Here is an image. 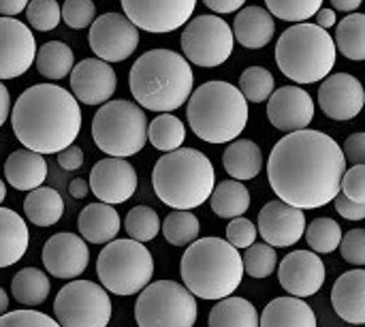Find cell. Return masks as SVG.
I'll return each instance as SVG.
<instances>
[{
  "instance_id": "cell-5",
  "label": "cell",
  "mask_w": 365,
  "mask_h": 327,
  "mask_svg": "<svg viewBox=\"0 0 365 327\" xmlns=\"http://www.w3.org/2000/svg\"><path fill=\"white\" fill-rule=\"evenodd\" d=\"M156 197L173 210L203 206L216 184L212 161L195 148H178L160 156L152 171Z\"/></svg>"
},
{
  "instance_id": "cell-24",
  "label": "cell",
  "mask_w": 365,
  "mask_h": 327,
  "mask_svg": "<svg viewBox=\"0 0 365 327\" xmlns=\"http://www.w3.org/2000/svg\"><path fill=\"white\" fill-rule=\"evenodd\" d=\"M276 32L274 15L263 6H244L233 21V39L248 49L265 47Z\"/></svg>"
},
{
  "instance_id": "cell-53",
  "label": "cell",
  "mask_w": 365,
  "mask_h": 327,
  "mask_svg": "<svg viewBox=\"0 0 365 327\" xmlns=\"http://www.w3.org/2000/svg\"><path fill=\"white\" fill-rule=\"evenodd\" d=\"M314 19H317V26H321V28H325V30H329L331 26L338 24V21H336V11L329 9V6H321V9L314 13Z\"/></svg>"
},
{
  "instance_id": "cell-15",
  "label": "cell",
  "mask_w": 365,
  "mask_h": 327,
  "mask_svg": "<svg viewBox=\"0 0 365 327\" xmlns=\"http://www.w3.org/2000/svg\"><path fill=\"white\" fill-rule=\"evenodd\" d=\"M36 54V41L30 28L15 17H0V79L24 75Z\"/></svg>"
},
{
  "instance_id": "cell-46",
  "label": "cell",
  "mask_w": 365,
  "mask_h": 327,
  "mask_svg": "<svg viewBox=\"0 0 365 327\" xmlns=\"http://www.w3.org/2000/svg\"><path fill=\"white\" fill-rule=\"evenodd\" d=\"M0 327H60L56 319L36 311H13L0 315Z\"/></svg>"
},
{
  "instance_id": "cell-42",
  "label": "cell",
  "mask_w": 365,
  "mask_h": 327,
  "mask_svg": "<svg viewBox=\"0 0 365 327\" xmlns=\"http://www.w3.org/2000/svg\"><path fill=\"white\" fill-rule=\"evenodd\" d=\"M272 15L284 21H306L323 6V0H265Z\"/></svg>"
},
{
  "instance_id": "cell-47",
  "label": "cell",
  "mask_w": 365,
  "mask_h": 327,
  "mask_svg": "<svg viewBox=\"0 0 365 327\" xmlns=\"http://www.w3.org/2000/svg\"><path fill=\"white\" fill-rule=\"evenodd\" d=\"M257 227L255 223H250L248 218L244 216H237V218H231L229 227H227V242L231 246H235L237 251H244L248 248L250 244H255L257 240Z\"/></svg>"
},
{
  "instance_id": "cell-51",
  "label": "cell",
  "mask_w": 365,
  "mask_h": 327,
  "mask_svg": "<svg viewBox=\"0 0 365 327\" xmlns=\"http://www.w3.org/2000/svg\"><path fill=\"white\" fill-rule=\"evenodd\" d=\"M58 156V165L64 169V171H75L83 165V150L75 144L62 148L60 152H56Z\"/></svg>"
},
{
  "instance_id": "cell-25",
  "label": "cell",
  "mask_w": 365,
  "mask_h": 327,
  "mask_svg": "<svg viewBox=\"0 0 365 327\" xmlns=\"http://www.w3.org/2000/svg\"><path fill=\"white\" fill-rule=\"evenodd\" d=\"M4 178L15 191H32L47 178V163L43 154L32 150H15L4 163Z\"/></svg>"
},
{
  "instance_id": "cell-29",
  "label": "cell",
  "mask_w": 365,
  "mask_h": 327,
  "mask_svg": "<svg viewBox=\"0 0 365 327\" xmlns=\"http://www.w3.org/2000/svg\"><path fill=\"white\" fill-rule=\"evenodd\" d=\"M222 167L233 180H255L263 169V154L252 139H235L222 152Z\"/></svg>"
},
{
  "instance_id": "cell-54",
  "label": "cell",
  "mask_w": 365,
  "mask_h": 327,
  "mask_svg": "<svg viewBox=\"0 0 365 327\" xmlns=\"http://www.w3.org/2000/svg\"><path fill=\"white\" fill-rule=\"evenodd\" d=\"M28 0H0V15L2 17H15L26 9Z\"/></svg>"
},
{
  "instance_id": "cell-43",
  "label": "cell",
  "mask_w": 365,
  "mask_h": 327,
  "mask_svg": "<svg viewBox=\"0 0 365 327\" xmlns=\"http://www.w3.org/2000/svg\"><path fill=\"white\" fill-rule=\"evenodd\" d=\"M26 17L34 30L49 32L60 24V6L56 0H28Z\"/></svg>"
},
{
  "instance_id": "cell-10",
  "label": "cell",
  "mask_w": 365,
  "mask_h": 327,
  "mask_svg": "<svg viewBox=\"0 0 365 327\" xmlns=\"http://www.w3.org/2000/svg\"><path fill=\"white\" fill-rule=\"evenodd\" d=\"M195 296L180 283L156 281L139 291L135 321L139 327H195Z\"/></svg>"
},
{
  "instance_id": "cell-3",
  "label": "cell",
  "mask_w": 365,
  "mask_h": 327,
  "mask_svg": "<svg viewBox=\"0 0 365 327\" xmlns=\"http://www.w3.org/2000/svg\"><path fill=\"white\" fill-rule=\"evenodd\" d=\"M192 69L171 49H150L135 60L128 77L130 92L141 109L167 114L180 109L192 92Z\"/></svg>"
},
{
  "instance_id": "cell-39",
  "label": "cell",
  "mask_w": 365,
  "mask_h": 327,
  "mask_svg": "<svg viewBox=\"0 0 365 327\" xmlns=\"http://www.w3.org/2000/svg\"><path fill=\"white\" fill-rule=\"evenodd\" d=\"M124 229L130 236V240L137 242H152L158 231H160V218L154 208L150 206H135L126 218H124Z\"/></svg>"
},
{
  "instance_id": "cell-37",
  "label": "cell",
  "mask_w": 365,
  "mask_h": 327,
  "mask_svg": "<svg viewBox=\"0 0 365 327\" xmlns=\"http://www.w3.org/2000/svg\"><path fill=\"white\" fill-rule=\"evenodd\" d=\"M201 225L190 210H175L163 223V236L173 246H188L199 238Z\"/></svg>"
},
{
  "instance_id": "cell-18",
  "label": "cell",
  "mask_w": 365,
  "mask_h": 327,
  "mask_svg": "<svg viewBox=\"0 0 365 327\" xmlns=\"http://www.w3.org/2000/svg\"><path fill=\"white\" fill-rule=\"evenodd\" d=\"M365 103V92L361 81L349 73L327 75L319 90V105L323 114L331 120L344 122L361 114Z\"/></svg>"
},
{
  "instance_id": "cell-16",
  "label": "cell",
  "mask_w": 365,
  "mask_h": 327,
  "mask_svg": "<svg viewBox=\"0 0 365 327\" xmlns=\"http://www.w3.org/2000/svg\"><path fill=\"white\" fill-rule=\"evenodd\" d=\"M88 186L103 203L118 206L135 195L137 171L126 159L107 156L92 167Z\"/></svg>"
},
{
  "instance_id": "cell-6",
  "label": "cell",
  "mask_w": 365,
  "mask_h": 327,
  "mask_svg": "<svg viewBox=\"0 0 365 327\" xmlns=\"http://www.w3.org/2000/svg\"><path fill=\"white\" fill-rule=\"evenodd\" d=\"M186 103L188 126L207 144H229L248 124V101L227 81H205Z\"/></svg>"
},
{
  "instance_id": "cell-23",
  "label": "cell",
  "mask_w": 365,
  "mask_h": 327,
  "mask_svg": "<svg viewBox=\"0 0 365 327\" xmlns=\"http://www.w3.org/2000/svg\"><path fill=\"white\" fill-rule=\"evenodd\" d=\"M336 315L353 326L365 323V272L364 268L342 274L331 291Z\"/></svg>"
},
{
  "instance_id": "cell-8",
  "label": "cell",
  "mask_w": 365,
  "mask_h": 327,
  "mask_svg": "<svg viewBox=\"0 0 365 327\" xmlns=\"http://www.w3.org/2000/svg\"><path fill=\"white\" fill-rule=\"evenodd\" d=\"M92 139L107 156L128 159L148 144V118L137 103L107 101L92 120Z\"/></svg>"
},
{
  "instance_id": "cell-35",
  "label": "cell",
  "mask_w": 365,
  "mask_h": 327,
  "mask_svg": "<svg viewBox=\"0 0 365 327\" xmlns=\"http://www.w3.org/2000/svg\"><path fill=\"white\" fill-rule=\"evenodd\" d=\"M336 49H340L349 60H365V15L351 13L336 28Z\"/></svg>"
},
{
  "instance_id": "cell-2",
  "label": "cell",
  "mask_w": 365,
  "mask_h": 327,
  "mask_svg": "<svg viewBox=\"0 0 365 327\" xmlns=\"http://www.w3.org/2000/svg\"><path fill=\"white\" fill-rule=\"evenodd\" d=\"M13 133L24 148L38 154H56L75 144L81 131L77 99L53 84H36L19 94L11 107Z\"/></svg>"
},
{
  "instance_id": "cell-44",
  "label": "cell",
  "mask_w": 365,
  "mask_h": 327,
  "mask_svg": "<svg viewBox=\"0 0 365 327\" xmlns=\"http://www.w3.org/2000/svg\"><path fill=\"white\" fill-rule=\"evenodd\" d=\"M94 15L96 4L92 0H64L60 6V19H64V24L75 30L88 28L94 21Z\"/></svg>"
},
{
  "instance_id": "cell-36",
  "label": "cell",
  "mask_w": 365,
  "mask_h": 327,
  "mask_svg": "<svg viewBox=\"0 0 365 327\" xmlns=\"http://www.w3.org/2000/svg\"><path fill=\"white\" fill-rule=\"evenodd\" d=\"M148 139L156 150L171 152V150L182 148V144L186 139V129L180 122V118H175L171 111H167V114L156 116L148 124Z\"/></svg>"
},
{
  "instance_id": "cell-57",
  "label": "cell",
  "mask_w": 365,
  "mask_h": 327,
  "mask_svg": "<svg viewBox=\"0 0 365 327\" xmlns=\"http://www.w3.org/2000/svg\"><path fill=\"white\" fill-rule=\"evenodd\" d=\"M329 2H331V6H334V9H338V11L355 13V11L361 6V2H364V0H329Z\"/></svg>"
},
{
  "instance_id": "cell-20",
  "label": "cell",
  "mask_w": 365,
  "mask_h": 327,
  "mask_svg": "<svg viewBox=\"0 0 365 327\" xmlns=\"http://www.w3.org/2000/svg\"><path fill=\"white\" fill-rule=\"evenodd\" d=\"M278 281L295 298H310L325 285V263L314 251H295L280 261Z\"/></svg>"
},
{
  "instance_id": "cell-41",
  "label": "cell",
  "mask_w": 365,
  "mask_h": 327,
  "mask_svg": "<svg viewBox=\"0 0 365 327\" xmlns=\"http://www.w3.org/2000/svg\"><path fill=\"white\" fill-rule=\"evenodd\" d=\"M244 272L252 278H267L274 274L276 266H278V255L276 248L261 242V244H250L248 248H244Z\"/></svg>"
},
{
  "instance_id": "cell-12",
  "label": "cell",
  "mask_w": 365,
  "mask_h": 327,
  "mask_svg": "<svg viewBox=\"0 0 365 327\" xmlns=\"http://www.w3.org/2000/svg\"><path fill=\"white\" fill-rule=\"evenodd\" d=\"M233 30L218 15H199L186 21L182 32V51L188 62L197 66H220L233 54Z\"/></svg>"
},
{
  "instance_id": "cell-56",
  "label": "cell",
  "mask_w": 365,
  "mask_h": 327,
  "mask_svg": "<svg viewBox=\"0 0 365 327\" xmlns=\"http://www.w3.org/2000/svg\"><path fill=\"white\" fill-rule=\"evenodd\" d=\"M68 193H71V197H73V199H83V197L90 193V186H88V182H86V180L75 178V180L68 184Z\"/></svg>"
},
{
  "instance_id": "cell-7",
  "label": "cell",
  "mask_w": 365,
  "mask_h": 327,
  "mask_svg": "<svg viewBox=\"0 0 365 327\" xmlns=\"http://www.w3.org/2000/svg\"><path fill=\"white\" fill-rule=\"evenodd\" d=\"M338 49L331 34L317 24H295L276 43V62L295 84L325 79L336 66Z\"/></svg>"
},
{
  "instance_id": "cell-1",
  "label": "cell",
  "mask_w": 365,
  "mask_h": 327,
  "mask_svg": "<svg viewBox=\"0 0 365 327\" xmlns=\"http://www.w3.org/2000/svg\"><path fill=\"white\" fill-rule=\"evenodd\" d=\"M346 161L340 144L321 131H293L282 137L267 161L272 191L299 210L323 208L340 193Z\"/></svg>"
},
{
  "instance_id": "cell-58",
  "label": "cell",
  "mask_w": 365,
  "mask_h": 327,
  "mask_svg": "<svg viewBox=\"0 0 365 327\" xmlns=\"http://www.w3.org/2000/svg\"><path fill=\"white\" fill-rule=\"evenodd\" d=\"M9 311V298H6V291L0 287V315H4Z\"/></svg>"
},
{
  "instance_id": "cell-45",
  "label": "cell",
  "mask_w": 365,
  "mask_h": 327,
  "mask_svg": "<svg viewBox=\"0 0 365 327\" xmlns=\"http://www.w3.org/2000/svg\"><path fill=\"white\" fill-rule=\"evenodd\" d=\"M340 253L342 257L357 266V268H364L365 266V231L364 229H351L349 233H342V240H340Z\"/></svg>"
},
{
  "instance_id": "cell-17",
  "label": "cell",
  "mask_w": 365,
  "mask_h": 327,
  "mask_svg": "<svg viewBox=\"0 0 365 327\" xmlns=\"http://www.w3.org/2000/svg\"><path fill=\"white\" fill-rule=\"evenodd\" d=\"M306 229V214L304 210L284 203L282 199H274L265 203L259 212V227L257 233L263 238L265 244L274 248H287L302 240Z\"/></svg>"
},
{
  "instance_id": "cell-50",
  "label": "cell",
  "mask_w": 365,
  "mask_h": 327,
  "mask_svg": "<svg viewBox=\"0 0 365 327\" xmlns=\"http://www.w3.org/2000/svg\"><path fill=\"white\" fill-rule=\"evenodd\" d=\"M344 161L353 165H364L365 163V133H355L344 141L342 148Z\"/></svg>"
},
{
  "instance_id": "cell-28",
  "label": "cell",
  "mask_w": 365,
  "mask_h": 327,
  "mask_svg": "<svg viewBox=\"0 0 365 327\" xmlns=\"http://www.w3.org/2000/svg\"><path fill=\"white\" fill-rule=\"evenodd\" d=\"M30 231L24 218L11 208H0V268L15 266L28 251Z\"/></svg>"
},
{
  "instance_id": "cell-19",
  "label": "cell",
  "mask_w": 365,
  "mask_h": 327,
  "mask_svg": "<svg viewBox=\"0 0 365 327\" xmlns=\"http://www.w3.org/2000/svg\"><path fill=\"white\" fill-rule=\"evenodd\" d=\"M71 94L83 105H103L107 103L115 88L118 77L109 62L101 58H86L71 69Z\"/></svg>"
},
{
  "instance_id": "cell-55",
  "label": "cell",
  "mask_w": 365,
  "mask_h": 327,
  "mask_svg": "<svg viewBox=\"0 0 365 327\" xmlns=\"http://www.w3.org/2000/svg\"><path fill=\"white\" fill-rule=\"evenodd\" d=\"M9 114H11V94L6 90V86L0 81V126L6 122Z\"/></svg>"
},
{
  "instance_id": "cell-11",
  "label": "cell",
  "mask_w": 365,
  "mask_h": 327,
  "mask_svg": "<svg viewBox=\"0 0 365 327\" xmlns=\"http://www.w3.org/2000/svg\"><path fill=\"white\" fill-rule=\"evenodd\" d=\"M111 313L109 293L90 281L64 285L53 300V315L60 327H107Z\"/></svg>"
},
{
  "instance_id": "cell-33",
  "label": "cell",
  "mask_w": 365,
  "mask_h": 327,
  "mask_svg": "<svg viewBox=\"0 0 365 327\" xmlns=\"http://www.w3.org/2000/svg\"><path fill=\"white\" fill-rule=\"evenodd\" d=\"M34 62L36 69L43 77L47 79H64L73 64H75V56L73 49L62 43V41H47L43 43L36 54H34Z\"/></svg>"
},
{
  "instance_id": "cell-52",
  "label": "cell",
  "mask_w": 365,
  "mask_h": 327,
  "mask_svg": "<svg viewBox=\"0 0 365 327\" xmlns=\"http://www.w3.org/2000/svg\"><path fill=\"white\" fill-rule=\"evenodd\" d=\"M203 4L214 13H235L240 6L246 4V0H203Z\"/></svg>"
},
{
  "instance_id": "cell-34",
  "label": "cell",
  "mask_w": 365,
  "mask_h": 327,
  "mask_svg": "<svg viewBox=\"0 0 365 327\" xmlns=\"http://www.w3.org/2000/svg\"><path fill=\"white\" fill-rule=\"evenodd\" d=\"M49 289H51L49 278L41 270H36V268H24V270H19L13 276V283H11L13 298L21 306H28V308L41 306L47 300Z\"/></svg>"
},
{
  "instance_id": "cell-26",
  "label": "cell",
  "mask_w": 365,
  "mask_h": 327,
  "mask_svg": "<svg viewBox=\"0 0 365 327\" xmlns=\"http://www.w3.org/2000/svg\"><path fill=\"white\" fill-rule=\"evenodd\" d=\"M120 214L109 203H90L81 210L77 227L86 242L107 244L120 233Z\"/></svg>"
},
{
  "instance_id": "cell-13",
  "label": "cell",
  "mask_w": 365,
  "mask_h": 327,
  "mask_svg": "<svg viewBox=\"0 0 365 327\" xmlns=\"http://www.w3.org/2000/svg\"><path fill=\"white\" fill-rule=\"evenodd\" d=\"M88 43L96 58L105 62H122L139 45V28L122 13H105L90 24Z\"/></svg>"
},
{
  "instance_id": "cell-31",
  "label": "cell",
  "mask_w": 365,
  "mask_h": 327,
  "mask_svg": "<svg viewBox=\"0 0 365 327\" xmlns=\"http://www.w3.org/2000/svg\"><path fill=\"white\" fill-rule=\"evenodd\" d=\"M210 327H259V313L244 298H222L207 317Z\"/></svg>"
},
{
  "instance_id": "cell-40",
  "label": "cell",
  "mask_w": 365,
  "mask_h": 327,
  "mask_svg": "<svg viewBox=\"0 0 365 327\" xmlns=\"http://www.w3.org/2000/svg\"><path fill=\"white\" fill-rule=\"evenodd\" d=\"M240 92L250 103H263L274 92V75L263 66H248L240 75Z\"/></svg>"
},
{
  "instance_id": "cell-21",
  "label": "cell",
  "mask_w": 365,
  "mask_h": 327,
  "mask_svg": "<svg viewBox=\"0 0 365 327\" xmlns=\"http://www.w3.org/2000/svg\"><path fill=\"white\" fill-rule=\"evenodd\" d=\"M267 101V118L278 131H302L310 126L314 118V101L299 86H282L274 90Z\"/></svg>"
},
{
  "instance_id": "cell-14",
  "label": "cell",
  "mask_w": 365,
  "mask_h": 327,
  "mask_svg": "<svg viewBox=\"0 0 365 327\" xmlns=\"http://www.w3.org/2000/svg\"><path fill=\"white\" fill-rule=\"evenodd\" d=\"M124 15L145 32H173L195 13L197 0H120Z\"/></svg>"
},
{
  "instance_id": "cell-38",
  "label": "cell",
  "mask_w": 365,
  "mask_h": 327,
  "mask_svg": "<svg viewBox=\"0 0 365 327\" xmlns=\"http://www.w3.org/2000/svg\"><path fill=\"white\" fill-rule=\"evenodd\" d=\"M304 233H306L308 246L314 253H321V255L334 253L340 246V240H342V227L336 221L325 218V216L314 218L310 225H306Z\"/></svg>"
},
{
  "instance_id": "cell-48",
  "label": "cell",
  "mask_w": 365,
  "mask_h": 327,
  "mask_svg": "<svg viewBox=\"0 0 365 327\" xmlns=\"http://www.w3.org/2000/svg\"><path fill=\"white\" fill-rule=\"evenodd\" d=\"M340 193L357 203H365V165H353L342 173Z\"/></svg>"
},
{
  "instance_id": "cell-4",
  "label": "cell",
  "mask_w": 365,
  "mask_h": 327,
  "mask_svg": "<svg viewBox=\"0 0 365 327\" xmlns=\"http://www.w3.org/2000/svg\"><path fill=\"white\" fill-rule=\"evenodd\" d=\"M184 287L201 300H222L242 285L244 263L235 246L222 238H201L182 257Z\"/></svg>"
},
{
  "instance_id": "cell-27",
  "label": "cell",
  "mask_w": 365,
  "mask_h": 327,
  "mask_svg": "<svg viewBox=\"0 0 365 327\" xmlns=\"http://www.w3.org/2000/svg\"><path fill=\"white\" fill-rule=\"evenodd\" d=\"M259 327H319L314 311L299 298H276L259 317Z\"/></svg>"
},
{
  "instance_id": "cell-9",
  "label": "cell",
  "mask_w": 365,
  "mask_h": 327,
  "mask_svg": "<svg viewBox=\"0 0 365 327\" xmlns=\"http://www.w3.org/2000/svg\"><path fill=\"white\" fill-rule=\"evenodd\" d=\"M96 274L105 291L128 298L150 285L154 259L143 242L111 240L96 259Z\"/></svg>"
},
{
  "instance_id": "cell-49",
  "label": "cell",
  "mask_w": 365,
  "mask_h": 327,
  "mask_svg": "<svg viewBox=\"0 0 365 327\" xmlns=\"http://www.w3.org/2000/svg\"><path fill=\"white\" fill-rule=\"evenodd\" d=\"M334 206H336V212L346 221H364L365 218V203H357L342 193L334 197Z\"/></svg>"
},
{
  "instance_id": "cell-30",
  "label": "cell",
  "mask_w": 365,
  "mask_h": 327,
  "mask_svg": "<svg viewBox=\"0 0 365 327\" xmlns=\"http://www.w3.org/2000/svg\"><path fill=\"white\" fill-rule=\"evenodd\" d=\"M24 214L36 227H51L64 214V201L56 188L36 186L24 199Z\"/></svg>"
},
{
  "instance_id": "cell-59",
  "label": "cell",
  "mask_w": 365,
  "mask_h": 327,
  "mask_svg": "<svg viewBox=\"0 0 365 327\" xmlns=\"http://www.w3.org/2000/svg\"><path fill=\"white\" fill-rule=\"evenodd\" d=\"M4 197H6V186H4V180L0 178V203L4 201Z\"/></svg>"
},
{
  "instance_id": "cell-22",
  "label": "cell",
  "mask_w": 365,
  "mask_h": 327,
  "mask_svg": "<svg viewBox=\"0 0 365 327\" xmlns=\"http://www.w3.org/2000/svg\"><path fill=\"white\" fill-rule=\"evenodd\" d=\"M90 263V251L86 240L75 233H56L43 246L45 270L62 281L77 278Z\"/></svg>"
},
{
  "instance_id": "cell-32",
  "label": "cell",
  "mask_w": 365,
  "mask_h": 327,
  "mask_svg": "<svg viewBox=\"0 0 365 327\" xmlns=\"http://www.w3.org/2000/svg\"><path fill=\"white\" fill-rule=\"evenodd\" d=\"M212 210L220 218H237L244 216L250 208V191L240 180L220 182L212 195Z\"/></svg>"
}]
</instances>
